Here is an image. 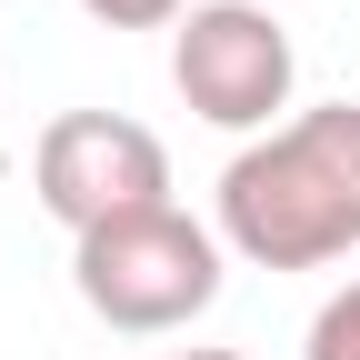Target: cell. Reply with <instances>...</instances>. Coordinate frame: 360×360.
<instances>
[{
    "label": "cell",
    "mask_w": 360,
    "mask_h": 360,
    "mask_svg": "<svg viewBox=\"0 0 360 360\" xmlns=\"http://www.w3.org/2000/svg\"><path fill=\"white\" fill-rule=\"evenodd\" d=\"M90 20H110V30H180L191 20V0H80Z\"/></svg>",
    "instance_id": "6"
},
{
    "label": "cell",
    "mask_w": 360,
    "mask_h": 360,
    "mask_svg": "<svg viewBox=\"0 0 360 360\" xmlns=\"http://www.w3.org/2000/svg\"><path fill=\"white\" fill-rule=\"evenodd\" d=\"M290 30L260 0H191V20L170 40V80L180 101L220 130H270V110L290 101Z\"/></svg>",
    "instance_id": "4"
},
{
    "label": "cell",
    "mask_w": 360,
    "mask_h": 360,
    "mask_svg": "<svg viewBox=\"0 0 360 360\" xmlns=\"http://www.w3.org/2000/svg\"><path fill=\"white\" fill-rule=\"evenodd\" d=\"M180 360H240V350H180Z\"/></svg>",
    "instance_id": "7"
},
{
    "label": "cell",
    "mask_w": 360,
    "mask_h": 360,
    "mask_svg": "<svg viewBox=\"0 0 360 360\" xmlns=\"http://www.w3.org/2000/svg\"><path fill=\"white\" fill-rule=\"evenodd\" d=\"M30 191L70 240H90L110 220L170 210V150H160V130L120 120V110H60L30 150Z\"/></svg>",
    "instance_id": "3"
},
{
    "label": "cell",
    "mask_w": 360,
    "mask_h": 360,
    "mask_svg": "<svg viewBox=\"0 0 360 360\" xmlns=\"http://www.w3.org/2000/svg\"><path fill=\"white\" fill-rule=\"evenodd\" d=\"M310 360H360V281L321 300V321H310Z\"/></svg>",
    "instance_id": "5"
},
{
    "label": "cell",
    "mask_w": 360,
    "mask_h": 360,
    "mask_svg": "<svg viewBox=\"0 0 360 360\" xmlns=\"http://www.w3.org/2000/svg\"><path fill=\"white\" fill-rule=\"evenodd\" d=\"M70 281L90 300V321H110V330H180L220 300V231H200L180 200L110 220L70 250Z\"/></svg>",
    "instance_id": "2"
},
{
    "label": "cell",
    "mask_w": 360,
    "mask_h": 360,
    "mask_svg": "<svg viewBox=\"0 0 360 360\" xmlns=\"http://www.w3.org/2000/svg\"><path fill=\"white\" fill-rule=\"evenodd\" d=\"M220 250L250 270H321L360 250V110H300L220 170Z\"/></svg>",
    "instance_id": "1"
}]
</instances>
